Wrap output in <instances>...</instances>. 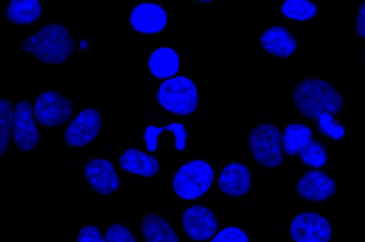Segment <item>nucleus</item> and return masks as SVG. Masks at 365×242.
<instances>
[{
  "mask_svg": "<svg viewBox=\"0 0 365 242\" xmlns=\"http://www.w3.org/2000/svg\"><path fill=\"white\" fill-rule=\"evenodd\" d=\"M292 100L297 110L309 120H318L324 112L334 115L344 105L339 91L322 78H305L299 81L292 91Z\"/></svg>",
  "mask_w": 365,
  "mask_h": 242,
  "instance_id": "1",
  "label": "nucleus"
},
{
  "mask_svg": "<svg viewBox=\"0 0 365 242\" xmlns=\"http://www.w3.org/2000/svg\"><path fill=\"white\" fill-rule=\"evenodd\" d=\"M20 47L23 51L34 54L43 63L61 64L73 54L74 40L66 26L51 23L24 38Z\"/></svg>",
  "mask_w": 365,
  "mask_h": 242,
  "instance_id": "2",
  "label": "nucleus"
},
{
  "mask_svg": "<svg viewBox=\"0 0 365 242\" xmlns=\"http://www.w3.org/2000/svg\"><path fill=\"white\" fill-rule=\"evenodd\" d=\"M157 101L168 112L190 115L198 105L197 87L188 77L175 75L160 85L157 91Z\"/></svg>",
  "mask_w": 365,
  "mask_h": 242,
  "instance_id": "3",
  "label": "nucleus"
},
{
  "mask_svg": "<svg viewBox=\"0 0 365 242\" xmlns=\"http://www.w3.org/2000/svg\"><path fill=\"white\" fill-rule=\"evenodd\" d=\"M248 147L254 159L265 168H275L282 162V134L274 124L254 127L248 135Z\"/></svg>",
  "mask_w": 365,
  "mask_h": 242,
  "instance_id": "4",
  "label": "nucleus"
},
{
  "mask_svg": "<svg viewBox=\"0 0 365 242\" xmlns=\"http://www.w3.org/2000/svg\"><path fill=\"white\" fill-rule=\"evenodd\" d=\"M212 181L211 165L202 159H192L178 168L173 178V188L182 199H195L210 189Z\"/></svg>",
  "mask_w": 365,
  "mask_h": 242,
  "instance_id": "5",
  "label": "nucleus"
},
{
  "mask_svg": "<svg viewBox=\"0 0 365 242\" xmlns=\"http://www.w3.org/2000/svg\"><path fill=\"white\" fill-rule=\"evenodd\" d=\"M34 117L43 127H57L73 117L71 102L58 91L47 90L34 102Z\"/></svg>",
  "mask_w": 365,
  "mask_h": 242,
  "instance_id": "6",
  "label": "nucleus"
},
{
  "mask_svg": "<svg viewBox=\"0 0 365 242\" xmlns=\"http://www.w3.org/2000/svg\"><path fill=\"white\" fill-rule=\"evenodd\" d=\"M289 233L294 242H329L332 229L322 215L302 212L292 219Z\"/></svg>",
  "mask_w": 365,
  "mask_h": 242,
  "instance_id": "7",
  "label": "nucleus"
},
{
  "mask_svg": "<svg viewBox=\"0 0 365 242\" xmlns=\"http://www.w3.org/2000/svg\"><path fill=\"white\" fill-rule=\"evenodd\" d=\"M103 118L98 110L86 108L74 117L64 131V141L70 147H84L98 135Z\"/></svg>",
  "mask_w": 365,
  "mask_h": 242,
  "instance_id": "8",
  "label": "nucleus"
},
{
  "mask_svg": "<svg viewBox=\"0 0 365 242\" xmlns=\"http://www.w3.org/2000/svg\"><path fill=\"white\" fill-rule=\"evenodd\" d=\"M40 140L38 130L34 122V110L29 101H20L14 108L13 141L19 151H31Z\"/></svg>",
  "mask_w": 365,
  "mask_h": 242,
  "instance_id": "9",
  "label": "nucleus"
},
{
  "mask_svg": "<svg viewBox=\"0 0 365 242\" xmlns=\"http://www.w3.org/2000/svg\"><path fill=\"white\" fill-rule=\"evenodd\" d=\"M182 228L188 238L194 241H207L214 236L218 221L215 214L204 205H194L182 214Z\"/></svg>",
  "mask_w": 365,
  "mask_h": 242,
  "instance_id": "10",
  "label": "nucleus"
},
{
  "mask_svg": "<svg viewBox=\"0 0 365 242\" xmlns=\"http://www.w3.org/2000/svg\"><path fill=\"white\" fill-rule=\"evenodd\" d=\"M130 24L135 31L143 34L160 33L167 26V13L160 4L144 1L131 10Z\"/></svg>",
  "mask_w": 365,
  "mask_h": 242,
  "instance_id": "11",
  "label": "nucleus"
},
{
  "mask_svg": "<svg viewBox=\"0 0 365 242\" xmlns=\"http://www.w3.org/2000/svg\"><path fill=\"white\" fill-rule=\"evenodd\" d=\"M84 175L94 191L108 195L118 189L120 179L114 165L104 158H93L84 167Z\"/></svg>",
  "mask_w": 365,
  "mask_h": 242,
  "instance_id": "12",
  "label": "nucleus"
},
{
  "mask_svg": "<svg viewBox=\"0 0 365 242\" xmlns=\"http://www.w3.org/2000/svg\"><path fill=\"white\" fill-rule=\"evenodd\" d=\"M299 196L308 201H325L334 195L336 184L328 174L314 169L305 172L297 182L295 186Z\"/></svg>",
  "mask_w": 365,
  "mask_h": 242,
  "instance_id": "13",
  "label": "nucleus"
},
{
  "mask_svg": "<svg viewBox=\"0 0 365 242\" xmlns=\"http://www.w3.org/2000/svg\"><path fill=\"white\" fill-rule=\"evenodd\" d=\"M251 171L241 162L225 165L218 177V188L230 196H241L250 191Z\"/></svg>",
  "mask_w": 365,
  "mask_h": 242,
  "instance_id": "14",
  "label": "nucleus"
},
{
  "mask_svg": "<svg viewBox=\"0 0 365 242\" xmlns=\"http://www.w3.org/2000/svg\"><path fill=\"white\" fill-rule=\"evenodd\" d=\"M261 47L279 58H287L292 56L297 50V40L294 36L282 26H274L267 28L259 37Z\"/></svg>",
  "mask_w": 365,
  "mask_h": 242,
  "instance_id": "15",
  "label": "nucleus"
},
{
  "mask_svg": "<svg viewBox=\"0 0 365 242\" xmlns=\"http://www.w3.org/2000/svg\"><path fill=\"white\" fill-rule=\"evenodd\" d=\"M118 164L124 171L140 177H154L160 169V164L155 157L135 148L125 149V152L120 155Z\"/></svg>",
  "mask_w": 365,
  "mask_h": 242,
  "instance_id": "16",
  "label": "nucleus"
},
{
  "mask_svg": "<svg viewBox=\"0 0 365 242\" xmlns=\"http://www.w3.org/2000/svg\"><path fill=\"white\" fill-rule=\"evenodd\" d=\"M148 70L157 78H173L180 68V57L171 47L155 48L148 58Z\"/></svg>",
  "mask_w": 365,
  "mask_h": 242,
  "instance_id": "17",
  "label": "nucleus"
},
{
  "mask_svg": "<svg viewBox=\"0 0 365 242\" xmlns=\"http://www.w3.org/2000/svg\"><path fill=\"white\" fill-rule=\"evenodd\" d=\"M140 225L145 242H180L171 225L158 215H145Z\"/></svg>",
  "mask_w": 365,
  "mask_h": 242,
  "instance_id": "18",
  "label": "nucleus"
},
{
  "mask_svg": "<svg viewBox=\"0 0 365 242\" xmlns=\"http://www.w3.org/2000/svg\"><path fill=\"white\" fill-rule=\"evenodd\" d=\"M312 141V131L305 124H289L282 134L284 152L288 155L299 154Z\"/></svg>",
  "mask_w": 365,
  "mask_h": 242,
  "instance_id": "19",
  "label": "nucleus"
},
{
  "mask_svg": "<svg viewBox=\"0 0 365 242\" xmlns=\"http://www.w3.org/2000/svg\"><path fill=\"white\" fill-rule=\"evenodd\" d=\"M41 14V4L37 0H11L6 17L14 24L34 23Z\"/></svg>",
  "mask_w": 365,
  "mask_h": 242,
  "instance_id": "20",
  "label": "nucleus"
},
{
  "mask_svg": "<svg viewBox=\"0 0 365 242\" xmlns=\"http://www.w3.org/2000/svg\"><path fill=\"white\" fill-rule=\"evenodd\" d=\"M171 131L174 134L175 138V148L178 151L184 149L187 145V131L185 127L180 122H171L165 127H155V125H147L145 131H144V142L148 151H154L157 148V141H158V135L163 131Z\"/></svg>",
  "mask_w": 365,
  "mask_h": 242,
  "instance_id": "21",
  "label": "nucleus"
},
{
  "mask_svg": "<svg viewBox=\"0 0 365 242\" xmlns=\"http://www.w3.org/2000/svg\"><path fill=\"white\" fill-rule=\"evenodd\" d=\"M281 13L288 19L305 21L317 14V6L308 0H285L281 6Z\"/></svg>",
  "mask_w": 365,
  "mask_h": 242,
  "instance_id": "22",
  "label": "nucleus"
},
{
  "mask_svg": "<svg viewBox=\"0 0 365 242\" xmlns=\"http://www.w3.org/2000/svg\"><path fill=\"white\" fill-rule=\"evenodd\" d=\"M14 108L7 98L0 100V155H4L13 131Z\"/></svg>",
  "mask_w": 365,
  "mask_h": 242,
  "instance_id": "23",
  "label": "nucleus"
},
{
  "mask_svg": "<svg viewBox=\"0 0 365 242\" xmlns=\"http://www.w3.org/2000/svg\"><path fill=\"white\" fill-rule=\"evenodd\" d=\"M298 155L304 164L314 167V168L324 167L327 164V158H328L327 149L318 141H311L308 144V147H305Z\"/></svg>",
  "mask_w": 365,
  "mask_h": 242,
  "instance_id": "24",
  "label": "nucleus"
},
{
  "mask_svg": "<svg viewBox=\"0 0 365 242\" xmlns=\"http://www.w3.org/2000/svg\"><path fill=\"white\" fill-rule=\"evenodd\" d=\"M318 127L319 131L325 135H328L332 140H341L345 135V128L342 124H339L332 114L324 112L318 117Z\"/></svg>",
  "mask_w": 365,
  "mask_h": 242,
  "instance_id": "25",
  "label": "nucleus"
},
{
  "mask_svg": "<svg viewBox=\"0 0 365 242\" xmlns=\"http://www.w3.org/2000/svg\"><path fill=\"white\" fill-rule=\"evenodd\" d=\"M211 242H250L248 235L238 226H228L217 232Z\"/></svg>",
  "mask_w": 365,
  "mask_h": 242,
  "instance_id": "26",
  "label": "nucleus"
},
{
  "mask_svg": "<svg viewBox=\"0 0 365 242\" xmlns=\"http://www.w3.org/2000/svg\"><path fill=\"white\" fill-rule=\"evenodd\" d=\"M107 242H137L134 235L121 223H113L106 231Z\"/></svg>",
  "mask_w": 365,
  "mask_h": 242,
  "instance_id": "27",
  "label": "nucleus"
},
{
  "mask_svg": "<svg viewBox=\"0 0 365 242\" xmlns=\"http://www.w3.org/2000/svg\"><path fill=\"white\" fill-rule=\"evenodd\" d=\"M77 242H107L106 238H103L101 232L94 225H86L80 229L77 235Z\"/></svg>",
  "mask_w": 365,
  "mask_h": 242,
  "instance_id": "28",
  "label": "nucleus"
},
{
  "mask_svg": "<svg viewBox=\"0 0 365 242\" xmlns=\"http://www.w3.org/2000/svg\"><path fill=\"white\" fill-rule=\"evenodd\" d=\"M355 30L359 37L365 38V1H362L359 6L356 20H355Z\"/></svg>",
  "mask_w": 365,
  "mask_h": 242,
  "instance_id": "29",
  "label": "nucleus"
}]
</instances>
